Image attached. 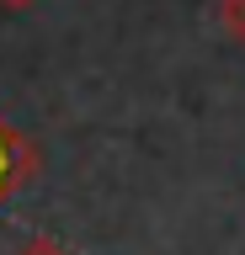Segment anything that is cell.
<instances>
[{
  "label": "cell",
  "instance_id": "6da1fadb",
  "mask_svg": "<svg viewBox=\"0 0 245 255\" xmlns=\"http://www.w3.org/2000/svg\"><path fill=\"white\" fill-rule=\"evenodd\" d=\"M32 175H37V143L27 138L16 123L0 117V207L11 202Z\"/></svg>",
  "mask_w": 245,
  "mask_h": 255
},
{
  "label": "cell",
  "instance_id": "277c9868",
  "mask_svg": "<svg viewBox=\"0 0 245 255\" xmlns=\"http://www.w3.org/2000/svg\"><path fill=\"white\" fill-rule=\"evenodd\" d=\"M5 11H27V5H37V0H0Z\"/></svg>",
  "mask_w": 245,
  "mask_h": 255
},
{
  "label": "cell",
  "instance_id": "7a4b0ae2",
  "mask_svg": "<svg viewBox=\"0 0 245 255\" xmlns=\"http://www.w3.org/2000/svg\"><path fill=\"white\" fill-rule=\"evenodd\" d=\"M219 32L229 43H245V0H219Z\"/></svg>",
  "mask_w": 245,
  "mask_h": 255
},
{
  "label": "cell",
  "instance_id": "3957f363",
  "mask_svg": "<svg viewBox=\"0 0 245 255\" xmlns=\"http://www.w3.org/2000/svg\"><path fill=\"white\" fill-rule=\"evenodd\" d=\"M16 255H69L59 239H48V234H32V239H21L16 245Z\"/></svg>",
  "mask_w": 245,
  "mask_h": 255
}]
</instances>
